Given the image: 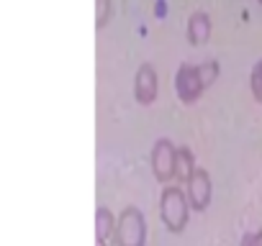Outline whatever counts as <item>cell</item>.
Masks as SVG:
<instances>
[{
    "label": "cell",
    "instance_id": "5b68a950",
    "mask_svg": "<svg viewBox=\"0 0 262 246\" xmlns=\"http://www.w3.org/2000/svg\"><path fill=\"white\" fill-rule=\"evenodd\" d=\"M157 92H160L157 69H155V64L142 62L134 72V100L139 105H152L157 100Z\"/></svg>",
    "mask_w": 262,
    "mask_h": 246
},
{
    "label": "cell",
    "instance_id": "277c9868",
    "mask_svg": "<svg viewBox=\"0 0 262 246\" xmlns=\"http://www.w3.org/2000/svg\"><path fill=\"white\" fill-rule=\"evenodd\" d=\"M149 164H152V175L160 185H167L175 180L178 172V146L170 139H157L149 154Z\"/></svg>",
    "mask_w": 262,
    "mask_h": 246
},
{
    "label": "cell",
    "instance_id": "30bf717a",
    "mask_svg": "<svg viewBox=\"0 0 262 246\" xmlns=\"http://www.w3.org/2000/svg\"><path fill=\"white\" fill-rule=\"evenodd\" d=\"M249 92L257 103H262V57L254 62V67L249 72Z\"/></svg>",
    "mask_w": 262,
    "mask_h": 246
},
{
    "label": "cell",
    "instance_id": "52a82bcc",
    "mask_svg": "<svg viewBox=\"0 0 262 246\" xmlns=\"http://www.w3.org/2000/svg\"><path fill=\"white\" fill-rule=\"evenodd\" d=\"M185 36L190 41V46H201L211 39V16L206 11H195L190 13L188 23H185Z\"/></svg>",
    "mask_w": 262,
    "mask_h": 246
},
{
    "label": "cell",
    "instance_id": "4fadbf2b",
    "mask_svg": "<svg viewBox=\"0 0 262 246\" xmlns=\"http://www.w3.org/2000/svg\"><path fill=\"white\" fill-rule=\"evenodd\" d=\"M259 3H262V0H259Z\"/></svg>",
    "mask_w": 262,
    "mask_h": 246
},
{
    "label": "cell",
    "instance_id": "ba28073f",
    "mask_svg": "<svg viewBox=\"0 0 262 246\" xmlns=\"http://www.w3.org/2000/svg\"><path fill=\"white\" fill-rule=\"evenodd\" d=\"M116 220L118 218H113L111 208L98 205V210H95V241H98V246H108L113 241V236H116Z\"/></svg>",
    "mask_w": 262,
    "mask_h": 246
},
{
    "label": "cell",
    "instance_id": "8992f818",
    "mask_svg": "<svg viewBox=\"0 0 262 246\" xmlns=\"http://www.w3.org/2000/svg\"><path fill=\"white\" fill-rule=\"evenodd\" d=\"M185 195L190 200V208L203 213L208 205H211V198H213V182H211V175L208 169L198 167L193 172V177L185 182Z\"/></svg>",
    "mask_w": 262,
    "mask_h": 246
},
{
    "label": "cell",
    "instance_id": "8fae6325",
    "mask_svg": "<svg viewBox=\"0 0 262 246\" xmlns=\"http://www.w3.org/2000/svg\"><path fill=\"white\" fill-rule=\"evenodd\" d=\"M111 16V0H95V26L103 29Z\"/></svg>",
    "mask_w": 262,
    "mask_h": 246
},
{
    "label": "cell",
    "instance_id": "9c48e42d",
    "mask_svg": "<svg viewBox=\"0 0 262 246\" xmlns=\"http://www.w3.org/2000/svg\"><path fill=\"white\" fill-rule=\"evenodd\" d=\"M195 159H193V152L188 146H178V172H175V180H180L183 185L193 177L195 172Z\"/></svg>",
    "mask_w": 262,
    "mask_h": 246
},
{
    "label": "cell",
    "instance_id": "6da1fadb",
    "mask_svg": "<svg viewBox=\"0 0 262 246\" xmlns=\"http://www.w3.org/2000/svg\"><path fill=\"white\" fill-rule=\"evenodd\" d=\"M219 75V62L211 59L201 67H193V64H180L178 72H175V92L180 97V103L185 105H193L208 87L211 82L216 80Z\"/></svg>",
    "mask_w": 262,
    "mask_h": 246
},
{
    "label": "cell",
    "instance_id": "3957f363",
    "mask_svg": "<svg viewBox=\"0 0 262 246\" xmlns=\"http://www.w3.org/2000/svg\"><path fill=\"white\" fill-rule=\"evenodd\" d=\"M113 246H147V218L137 205H126L118 213Z\"/></svg>",
    "mask_w": 262,
    "mask_h": 246
},
{
    "label": "cell",
    "instance_id": "7a4b0ae2",
    "mask_svg": "<svg viewBox=\"0 0 262 246\" xmlns=\"http://www.w3.org/2000/svg\"><path fill=\"white\" fill-rule=\"evenodd\" d=\"M190 200L185 195L183 187L178 185H167L160 195V218L165 223V228L170 233H183L190 218Z\"/></svg>",
    "mask_w": 262,
    "mask_h": 246
},
{
    "label": "cell",
    "instance_id": "7c38bea8",
    "mask_svg": "<svg viewBox=\"0 0 262 246\" xmlns=\"http://www.w3.org/2000/svg\"><path fill=\"white\" fill-rule=\"evenodd\" d=\"M239 246H262V228L244 233V236H242V241H239Z\"/></svg>",
    "mask_w": 262,
    "mask_h": 246
}]
</instances>
